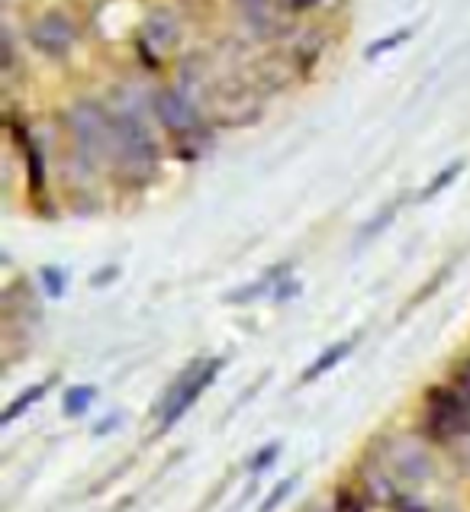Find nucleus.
I'll return each instance as SVG.
<instances>
[{
	"mask_svg": "<svg viewBox=\"0 0 470 512\" xmlns=\"http://www.w3.org/2000/svg\"><path fill=\"white\" fill-rule=\"evenodd\" d=\"M42 284H46V294L52 297H62L65 294V274L58 268H46L42 271Z\"/></svg>",
	"mask_w": 470,
	"mask_h": 512,
	"instance_id": "14",
	"label": "nucleus"
},
{
	"mask_svg": "<svg viewBox=\"0 0 470 512\" xmlns=\"http://www.w3.org/2000/svg\"><path fill=\"white\" fill-rule=\"evenodd\" d=\"M406 36H409V29H400V33H393V36H387V39H380L377 46L367 49V58H377L380 52H390V49H396V46H400V42H403Z\"/></svg>",
	"mask_w": 470,
	"mask_h": 512,
	"instance_id": "15",
	"label": "nucleus"
},
{
	"mask_svg": "<svg viewBox=\"0 0 470 512\" xmlns=\"http://www.w3.org/2000/svg\"><path fill=\"white\" fill-rule=\"evenodd\" d=\"M390 506H393V512H429L422 503H416L413 496H403V493H393Z\"/></svg>",
	"mask_w": 470,
	"mask_h": 512,
	"instance_id": "16",
	"label": "nucleus"
},
{
	"mask_svg": "<svg viewBox=\"0 0 470 512\" xmlns=\"http://www.w3.org/2000/svg\"><path fill=\"white\" fill-rule=\"evenodd\" d=\"M277 455H281V445H268V448H261L258 451V455L252 458V461H248V471H252V474H261V471H268V467L277 461Z\"/></svg>",
	"mask_w": 470,
	"mask_h": 512,
	"instance_id": "12",
	"label": "nucleus"
},
{
	"mask_svg": "<svg viewBox=\"0 0 470 512\" xmlns=\"http://www.w3.org/2000/svg\"><path fill=\"white\" fill-rule=\"evenodd\" d=\"M29 42L46 58H65L75 49V26L62 13H46V17L36 20L33 29H29Z\"/></svg>",
	"mask_w": 470,
	"mask_h": 512,
	"instance_id": "5",
	"label": "nucleus"
},
{
	"mask_svg": "<svg viewBox=\"0 0 470 512\" xmlns=\"http://www.w3.org/2000/svg\"><path fill=\"white\" fill-rule=\"evenodd\" d=\"M319 4V0H281V7L290 10V13H306V10H313Z\"/></svg>",
	"mask_w": 470,
	"mask_h": 512,
	"instance_id": "18",
	"label": "nucleus"
},
{
	"mask_svg": "<svg viewBox=\"0 0 470 512\" xmlns=\"http://www.w3.org/2000/svg\"><path fill=\"white\" fill-rule=\"evenodd\" d=\"M429 432L438 442H451L470 429V400L458 387H435L429 390Z\"/></svg>",
	"mask_w": 470,
	"mask_h": 512,
	"instance_id": "2",
	"label": "nucleus"
},
{
	"mask_svg": "<svg viewBox=\"0 0 470 512\" xmlns=\"http://www.w3.org/2000/svg\"><path fill=\"white\" fill-rule=\"evenodd\" d=\"M335 512H364L361 496H355L348 487H339V493H335Z\"/></svg>",
	"mask_w": 470,
	"mask_h": 512,
	"instance_id": "13",
	"label": "nucleus"
},
{
	"mask_svg": "<svg viewBox=\"0 0 470 512\" xmlns=\"http://www.w3.org/2000/svg\"><path fill=\"white\" fill-rule=\"evenodd\" d=\"M152 107H155L158 123L165 126L174 139H178V145L187 142L190 136H197V133H200V113H197V107L187 100V94L174 91V87H165V91H158V94H155Z\"/></svg>",
	"mask_w": 470,
	"mask_h": 512,
	"instance_id": "3",
	"label": "nucleus"
},
{
	"mask_svg": "<svg viewBox=\"0 0 470 512\" xmlns=\"http://www.w3.org/2000/svg\"><path fill=\"white\" fill-rule=\"evenodd\" d=\"M110 149H116L129 165H155L158 155H155V142L149 136L136 116H116L113 120V142Z\"/></svg>",
	"mask_w": 470,
	"mask_h": 512,
	"instance_id": "4",
	"label": "nucleus"
},
{
	"mask_svg": "<svg viewBox=\"0 0 470 512\" xmlns=\"http://www.w3.org/2000/svg\"><path fill=\"white\" fill-rule=\"evenodd\" d=\"M461 168H464L461 162H454V165H448V168H445L442 174H438V178H432V184L422 190V200H432V197L438 194V190H445V187H448V184H451V181H454V178H458V174H461Z\"/></svg>",
	"mask_w": 470,
	"mask_h": 512,
	"instance_id": "10",
	"label": "nucleus"
},
{
	"mask_svg": "<svg viewBox=\"0 0 470 512\" xmlns=\"http://www.w3.org/2000/svg\"><path fill=\"white\" fill-rule=\"evenodd\" d=\"M297 480H300V477H287V480H281V484L274 487V493L268 496V500L261 503V512H274L277 506H281V503L287 500V496L293 493V487H297Z\"/></svg>",
	"mask_w": 470,
	"mask_h": 512,
	"instance_id": "11",
	"label": "nucleus"
},
{
	"mask_svg": "<svg viewBox=\"0 0 470 512\" xmlns=\"http://www.w3.org/2000/svg\"><path fill=\"white\" fill-rule=\"evenodd\" d=\"M351 348H355V342H351V339H345V342H339V345L326 348V351H322V355L310 364V368L303 371V377H300V380H303V384H310V380H319L326 371H332L339 361H345V358L351 355Z\"/></svg>",
	"mask_w": 470,
	"mask_h": 512,
	"instance_id": "6",
	"label": "nucleus"
},
{
	"mask_svg": "<svg viewBox=\"0 0 470 512\" xmlns=\"http://www.w3.org/2000/svg\"><path fill=\"white\" fill-rule=\"evenodd\" d=\"M20 152H23V158H26V171H29V181H33V194H39L42 181H46V165H42V155H39V149H36V142L26 136V139L20 142Z\"/></svg>",
	"mask_w": 470,
	"mask_h": 512,
	"instance_id": "8",
	"label": "nucleus"
},
{
	"mask_svg": "<svg viewBox=\"0 0 470 512\" xmlns=\"http://www.w3.org/2000/svg\"><path fill=\"white\" fill-rule=\"evenodd\" d=\"M94 400H97V390L94 387H75V390L65 393L62 409H65V416H81V413H87V409H91Z\"/></svg>",
	"mask_w": 470,
	"mask_h": 512,
	"instance_id": "9",
	"label": "nucleus"
},
{
	"mask_svg": "<svg viewBox=\"0 0 470 512\" xmlns=\"http://www.w3.org/2000/svg\"><path fill=\"white\" fill-rule=\"evenodd\" d=\"M454 387H458L464 397L470 400V358L464 364H458V374H454Z\"/></svg>",
	"mask_w": 470,
	"mask_h": 512,
	"instance_id": "17",
	"label": "nucleus"
},
{
	"mask_svg": "<svg viewBox=\"0 0 470 512\" xmlns=\"http://www.w3.org/2000/svg\"><path fill=\"white\" fill-rule=\"evenodd\" d=\"M219 371H223V361H219V358H213L207 364H203V361L190 364V368L178 377V384L168 390L165 406H161V429H171L174 422H178L187 409L200 400V393L213 384Z\"/></svg>",
	"mask_w": 470,
	"mask_h": 512,
	"instance_id": "1",
	"label": "nucleus"
},
{
	"mask_svg": "<svg viewBox=\"0 0 470 512\" xmlns=\"http://www.w3.org/2000/svg\"><path fill=\"white\" fill-rule=\"evenodd\" d=\"M49 387H52V380H42V384L29 387L26 393H20V397L13 400V403H10V406L4 409V416H0V422H4V426H10L13 419H20V416L26 413L29 406H33V403H39L42 397H46V390H49Z\"/></svg>",
	"mask_w": 470,
	"mask_h": 512,
	"instance_id": "7",
	"label": "nucleus"
}]
</instances>
